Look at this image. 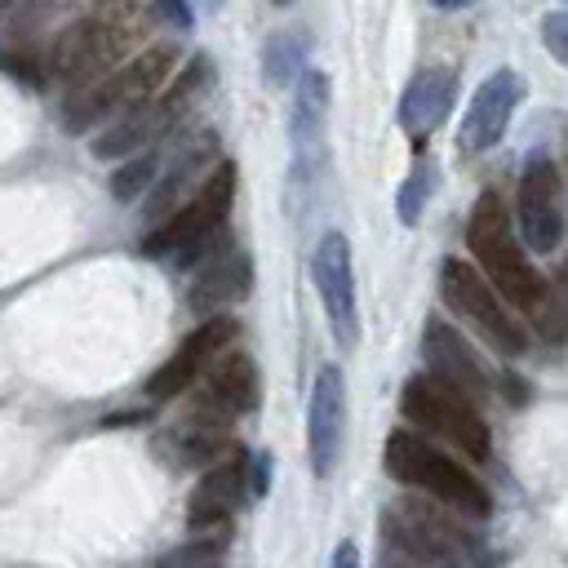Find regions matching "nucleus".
<instances>
[{
	"label": "nucleus",
	"mask_w": 568,
	"mask_h": 568,
	"mask_svg": "<svg viewBox=\"0 0 568 568\" xmlns=\"http://www.w3.org/2000/svg\"><path fill=\"white\" fill-rule=\"evenodd\" d=\"M466 244H470V253H475L484 280H488L510 306H519L524 315H532L546 337H559V333H564V328L555 324V320H564V315H559V306H555V297H550V284L532 271V262H528V253H524V244H519V235H515V222H510V213H506V204H501L497 191H484V195L475 200L470 222H466Z\"/></svg>",
	"instance_id": "nucleus-1"
},
{
	"label": "nucleus",
	"mask_w": 568,
	"mask_h": 568,
	"mask_svg": "<svg viewBox=\"0 0 568 568\" xmlns=\"http://www.w3.org/2000/svg\"><path fill=\"white\" fill-rule=\"evenodd\" d=\"M382 466H386L390 479H399V484L453 506L457 515L488 519V510H493V497H488L484 479L470 466H462L453 453H444L439 444L417 435V430H390L386 448H382Z\"/></svg>",
	"instance_id": "nucleus-2"
},
{
	"label": "nucleus",
	"mask_w": 568,
	"mask_h": 568,
	"mask_svg": "<svg viewBox=\"0 0 568 568\" xmlns=\"http://www.w3.org/2000/svg\"><path fill=\"white\" fill-rule=\"evenodd\" d=\"M231 200H235V164L222 160V164H213L204 173L200 191L186 204H178L164 222H155V231L142 240V253L146 257H173L178 266L204 262L209 257V244L226 226Z\"/></svg>",
	"instance_id": "nucleus-3"
},
{
	"label": "nucleus",
	"mask_w": 568,
	"mask_h": 568,
	"mask_svg": "<svg viewBox=\"0 0 568 568\" xmlns=\"http://www.w3.org/2000/svg\"><path fill=\"white\" fill-rule=\"evenodd\" d=\"M173 67H178V44L164 40V44L142 49L138 58H129V62L111 67L106 75H98L93 84H80V93H75V98L67 102V111H62V129L89 133L93 124L124 115L129 106L155 98V89L169 80Z\"/></svg>",
	"instance_id": "nucleus-4"
},
{
	"label": "nucleus",
	"mask_w": 568,
	"mask_h": 568,
	"mask_svg": "<svg viewBox=\"0 0 568 568\" xmlns=\"http://www.w3.org/2000/svg\"><path fill=\"white\" fill-rule=\"evenodd\" d=\"M399 413L413 426H422L426 435L453 444L466 462H488L493 457V430H488L484 413L475 408V399L453 390L448 382H439L430 373H417V377L404 382Z\"/></svg>",
	"instance_id": "nucleus-5"
},
{
	"label": "nucleus",
	"mask_w": 568,
	"mask_h": 568,
	"mask_svg": "<svg viewBox=\"0 0 568 568\" xmlns=\"http://www.w3.org/2000/svg\"><path fill=\"white\" fill-rule=\"evenodd\" d=\"M439 293H444L448 311L457 320H466L470 328H479L501 355H524L528 328L506 311V297L484 280V271H475L462 257H448L439 266Z\"/></svg>",
	"instance_id": "nucleus-6"
},
{
	"label": "nucleus",
	"mask_w": 568,
	"mask_h": 568,
	"mask_svg": "<svg viewBox=\"0 0 568 568\" xmlns=\"http://www.w3.org/2000/svg\"><path fill=\"white\" fill-rule=\"evenodd\" d=\"M133 31L129 22H111V18H84L71 22L53 49H49V71L67 84H93L98 75H106L111 67H120V58L129 53Z\"/></svg>",
	"instance_id": "nucleus-7"
},
{
	"label": "nucleus",
	"mask_w": 568,
	"mask_h": 568,
	"mask_svg": "<svg viewBox=\"0 0 568 568\" xmlns=\"http://www.w3.org/2000/svg\"><path fill=\"white\" fill-rule=\"evenodd\" d=\"M311 280H315V293H320V302H324L333 342H337L342 351H351V346L359 342V311H355V266H351V244H346L342 231L320 235L315 257H311Z\"/></svg>",
	"instance_id": "nucleus-8"
},
{
	"label": "nucleus",
	"mask_w": 568,
	"mask_h": 568,
	"mask_svg": "<svg viewBox=\"0 0 568 568\" xmlns=\"http://www.w3.org/2000/svg\"><path fill=\"white\" fill-rule=\"evenodd\" d=\"M519 231L532 253H555L564 244V178L550 155H532L519 178Z\"/></svg>",
	"instance_id": "nucleus-9"
},
{
	"label": "nucleus",
	"mask_w": 568,
	"mask_h": 568,
	"mask_svg": "<svg viewBox=\"0 0 568 568\" xmlns=\"http://www.w3.org/2000/svg\"><path fill=\"white\" fill-rule=\"evenodd\" d=\"M240 337V324L231 320V315H204L186 337H182V346L151 373V382H146V395L151 399H173V395H182V390H191V382L204 373V364L222 351V346H231Z\"/></svg>",
	"instance_id": "nucleus-10"
},
{
	"label": "nucleus",
	"mask_w": 568,
	"mask_h": 568,
	"mask_svg": "<svg viewBox=\"0 0 568 568\" xmlns=\"http://www.w3.org/2000/svg\"><path fill=\"white\" fill-rule=\"evenodd\" d=\"M342 439H346V377L337 364H324L315 373L311 408H306V453H311V470L320 479L333 475V466L342 457Z\"/></svg>",
	"instance_id": "nucleus-11"
},
{
	"label": "nucleus",
	"mask_w": 568,
	"mask_h": 568,
	"mask_svg": "<svg viewBox=\"0 0 568 568\" xmlns=\"http://www.w3.org/2000/svg\"><path fill=\"white\" fill-rule=\"evenodd\" d=\"M519 93H524V84H519V75H515L510 67L493 71V75L470 93V102H466V111H462L457 151H462V155H479V151L497 146L501 133H506V124H510V115H515V106H519Z\"/></svg>",
	"instance_id": "nucleus-12"
},
{
	"label": "nucleus",
	"mask_w": 568,
	"mask_h": 568,
	"mask_svg": "<svg viewBox=\"0 0 568 568\" xmlns=\"http://www.w3.org/2000/svg\"><path fill=\"white\" fill-rule=\"evenodd\" d=\"M244 497H248V453L231 448L217 462H209V470L191 488L186 528L191 532H217V528H226V519L240 510Z\"/></svg>",
	"instance_id": "nucleus-13"
},
{
	"label": "nucleus",
	"mask_w": 568,
	"mask_h": 568,
	"mask_svg": "<svg viewBox=\"0 0 568 568\" xmlns=\"http://www.w3.org/2000/svg\"><path fill=\"white\" fill-rule=\"evenodd\" d=\"M422 355H426L430 377L448 382L453 390H462V395H470V399H484V395L493 390L488 368L479 364V355L470 351V342H466L448 320H426Z\"/></svg>",
	"instance_id": "nucleus-14"
},
{
	"label": "nucleus",
	"mask_w": 568,
	"mask_h": 568,
	"mask_svg": "<svg viewBox=\"0 0 568 568\" xmlns=\"http://www.w3.org/2000/svg\"><path fill=\"white\" fill-rule=\"evenodd\" d=\"M257 390H262L257 364H253V355L240 351V346H222V351L204 364V373H200V404L226 413L231 422H235L240 413H253V408H257V399H262Z\"/></svg>",
	"instance_id": "nucleus-15"
},
{
	"label": "nucleus",
	"mask_w": 568,
	"mask_h": 568,
	"mask_svg": "<svg viewBox=\"0 0 568 568\" xmlns=\"http://www.w3.org/2000/svg\"><path fill=\"white\" fill-rule=\"evenodd\" d=\"M248 288H253V262H248V253H240L231 240H222V248H213L204 257V266L195 271L186 302H191L195 315H217V311L244 302Z\"/></svg>",
	"instance_id": "nucleus-16"
},
{
	"label": "nucleus",
	"mask_w": 568,
	"mask_h": 568,
	"mask_svg": "<svg viewBox=\"0 0 568 568\" xmlns=\"http://www.w3.org/2000/svg\"><path fill=\"white\" fill-rule=\"evenodd\" d=\"M226 444H231V417L200 399L164 430V448L173 453V466H209L226 453Z\"/></svg>",
	"instance_id": "nucleus-17"
},
{
	"label": "nucleus",
	"mask_w": 568,
	"mask_h": 568,
	"mask_svg": "<svg viewBox=\"0 0 568 568\" xmlns=\"http://www.w3.org/2000/svg\"><path fill=\"white\" fill-rule=\"evenodd\" d=\"M453 98H457V75H453L448 67H422V71L408 80L404 98H399V129H404L413 142L430 138V133L448 120Z\"/></svg>",
	"instance_id": "nucleus-18"
},
{
	"label": "nucleus",
	"mask_w": 568,
	"mask_h": 568,
	"mask_svg": "<svg viewBox=\"0 0 568 568\" xmlns=\"http://www.w3.org/2000/svg\"><path fill=\"white\" fill-rule=\"evenodd\" d=\"M324 115H328V75H324L320 67H302V75H297V98H293V115H288L297 169L315 164L320 142H324Z\"/></svg>",
	"instance_id": "nucleus-19"
},
{
	"label": "nucleus",
	"mask_w": 568,
	"mask_h": 568,
	"mask_svg": "<svg viewBox=\"0 0 568 568\" xmlns=\"http://www.w3.org/2000/svg\"><path fill=\"white\" fill-rule=\"evenodd\" d=\"M169 129H173V115L160 106V98H146V102L129 106L124 115H115V120L98 133L93 155H98V160L133 155V151H142V146H151V142H160Z\"/></svg>",
	"instance_id": "nucleus-20"
},
{
	"label": "nucleus",
	"mask_w": 568,
	"mask_h": 568,
	"mask_svg": "<svg viewBox=\"0 0 568 568\" xmlns=\"http://www.w3.org/2000/svg\"><path fill=\"white\" fill-rule=\"evenodd\" d=\"M213 160H217V133H195V138L178 151V160L169 164V173H164L160 182H151V195H146V213H142V217L164 222V217L178 209V195H182L195 178H204V173L213 169Z\"/></svg>",
	"instance_id": "nucleus-21"
},
{
	"label": "nucleus",
	"mask_w": 568,
	"mask_h": 568,
	"mask_svg": "<svg viewBox=\"0 0 568 568\" xmlns=\"http://www.w3.org/2000/svg\"><path fill=\"white\" fill-rule=\"evenodd\" d=\"M382 524H386V537L395 546H404L422 564H435V568H462L466 564L457 537L448 528H435V519H426V515H408V519L404 515H386Z\"/></svg>",
	"instance_id": "nucleus-22"
},
{
	"label": "nucleus",
	"mask_w": 568,
	"mask_h": 568,
	"mask_svg": "<svg viewBox=\"0 0 568 568\" xmlns=\"http://www.w3.org/2000/svg\"><path fill=\"white\" fill-rule=\"evenodd\" d=\"M222 555H226V528H217V537H191V541H182L178 550L160 555L155 568H222Z\"/></svg>",
	"instance_id": "nucleus-23"
},
{
	"label": "nucleus",
	"mask_w": 568,
	"mask_h": 568,
	"mask_svg": "<svg viewBox=\"0 0 568 568\" xmlns=\"http://www.w3.org/2000/svg\"><path fill=\"white\" fill-rule=\"evenodd\" d=\"M155 169H160V160H155L151 146H146V151H133V160H124V164L115 169V178H111V195H115L120 204L138 200V195L155 182Z\"/></svg>",
	"instance_id": "nucleus-24"
},
{
	"label": "nucleus",
	"mask_w": 568,
	"mask_h": 568,
	"mask_svg": "<svg viewBox=\"0 0 568 568\" xmlns=\"http://www.w3.org/2000/svg\"><path fill=\"white\" fill-rule=\"evenodd\" d=\"M297 44L293 40H284V36H275L271 40V49H266V80L271 84H284V80H293V71H297Z\"/></svg>",
	"instance_id": "nucleus-25"
},
{
	"label": "nucleus",
	"mask_w": 568,
	"mask_h": 568,
	"mask_svg": "<svg viewBox=\"0 0 568 568\" xmlns=\"http://www.w3.org/2000/svg\"><path fill=\"white\" fill-rule=\"evenodd\" d=\"M426 195H430V164H426V169L417 164L413 178H408V186L399 191V222L413 226V222L422 217V200H426Z\"/></svg>",
	"instance_id": "nucleus-26"
},
{
	"label": "nucleus",
	"mask_w": 568,
	"mask_h": 568,
	"mask_svg": "<svg viewBox=\"0 0 568 568\" xmlns=\"http://www.w3.org/2000/svg\"><path fill=\"white\" fill-rule=\"evenodd\" d=\"M541 44L550 49V58H559L568 67V9L541 18Z\"/></svg>",
	"instance_id": "nucleus-27"
},
{
	"label": "nucleus",
	"mask_w": 568,
	"mask_h": 568,
	"mask_svg": "<svg viewBox=\"0 0 568 568\" xmlns=\"http://www.w3.org/2000/svg\"><path fill=\"white\" fill-rule=\"evenodd\" d=\"M0 71H9V75H18L22 84H40L44 75H40V62L31 58V53H0Z\"/></svg>",
	"instance_id": "nucleus-28"
},
{
	"label": "nucleus",
	"mask_w": 568,
	"mask_h": 568,
	"mask_svg": "<svg viewBox=\"0 0 568 568\" xmlns=\"http://www.w3.org/2000/svg\"><path fill=\"white\" fill-rule=\"evenodd\" d=\"M133 4H138V0H89L93 18H111V22H129Z\"/></svg>",
	"instance_id": "nucleus-29"
},
{
	"label": "nucleus",
	"mask_w": 568,
	"mask_h": 568,
	"mask_svg": "<svg viewBox=\"0 0 568 568\" xmlns=\"http://www.w3.org/2000/svg\"><path fill=\"white\" fill-rule=\"evenodd\" d=\"M155 13H160L164 22H173V27H191V9H186V0H155Z\"/></svg>",
	"instance_id": "nucleus-30"
},
{
	"label": "nucleus",
	"mask_w": 568,
	"mask_h": 568,
	"mask_svg": "<svg viewBox=\"0 0 568 568\" xmlns=\"http://www.w3.org/2000/svg\"><path fill=\"white\" fill-rule=\"evenodd\" d=\"M333 568H359V555H355V541H342L333 550Z\"/></svg>",
	"instance_id": "nucleus-31"
},
{
	"label": "nucleus",
	"mask_w": 568,
	"mask_h": 568,
	"mask_svg": "<svg viewBox=\"0 0 568 568\" xmlns=\"http://www.w3.org/2000/svg\"><path fill=\"white\" fill-rule=\"evenodd\" d=\"M435 9H466V4H475V0H430Z\"/></svg>",
	"instance_id": "nucleus-32"
},
{
	"label": "nucleus",
	"mask_w": 568,
	"mask_h": 568,
	"mask_svg": "<svg viewBox=\"0 0 568 568\" xmlns=\"http://www.w3.org/2000/svg\"><path fill=\"white\" fill-rule=\"evenodd\" d=\"M9 4H18V0H0V9H9Z\"/></svg>",
	"instance_id": "nucleus-33"
},
{
	"label": "nucleus",
	"mask_w": 568,
	"mask_h": 568,
	"mask_svg": "<svg viewBox=\"0 0 568 568\" xmlns=\"http://www.w3.org/2000/svg\"><path fill=\"white\" fill-rule=\"evenodd\" d=\"M271 4H288V0H271Z\"/></svg>",
	"instance_id": "nucleus-34"
}]
</instances>
